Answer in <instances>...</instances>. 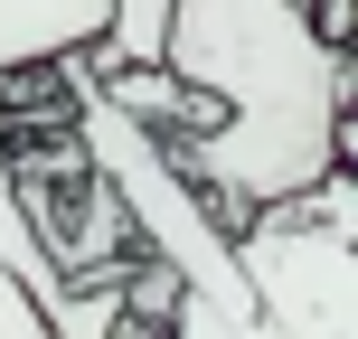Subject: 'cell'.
Returning <instances> with one entry per match:
<instances>
[{
    "instance_id": "obj_3",
    "label": "cell",
    "mask_w": 358,
    "mask_h": 339,
    "mask_svg": "<svg viewBox=\"0 0 358 339\" xmlns=\"http://www.w3.org/2000/svg\"><path fill=\"white\" fill-rule=\"evenodd\" d=\"M142 273V264H132ZM132 273L104 264V283L76 292L57 273L48 236H38L29 198H19V161H10V132H0V339H123V302H132Z\"/></svg>"
},
{
    "instance_id": "obj_2",
    "label": "cell",
    "mask_w": 358,
    "mask_h": 339,
    "mask_svg": "<svg viewBox=\"0 0 358 339\" xmlns=\"http://www.w3.org/2000/svg\"><path fill=\"white\" fill-rule=\"evenodd\" d=\"M273 339H358V179L330 170L227 236Z\"/></svg>"
},
{
    "instance_id": "obj_5",
    "label": "cell",
    "mask_w": 358,
    "mask_h": 339,
    "mask_svg": "<svg viewBox=\"0 0 358 339\" xmlns=\"http://www.w3.org/2000/svg\"><path fill=\"white\" fill-rule=\"evenodd\" d=\"M161 19H170V0H113L104 38H94L76 66L85 75H104V66H161Z\"/></svg>"
},
{
    "instance_id": "obj_1",
    "label": "cell",
    "mask_w": 358,
    "mask_h": 339,
    "mask_svg": "<svg viewBox=\"0 0 358 339\" xmlns=\"http://www.w3.org/2000/svg\"><path fill=\"white\" fill-rule=\"evenodd\" d=\"M161 66L217 104V123L161 142L198 208L255 217L349 161V48L311 0H170Z\"/></svg>"
},
{
    "instance_id": "obj_4",
    "label": "cell",
    "mask_w": 358,
    "mask_h": 339,
    "mask_svg": "<svg viewBox=\"0 0 358 339\" xmlns=\"http://www.w3.org/2000/svg\"><path fill=\"white\" fill-rule=\"evenodd\" d=\"M113 0H0V75H29V66H66L104 38Z\"/></svg>"
}]
</instances>
